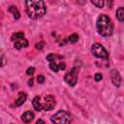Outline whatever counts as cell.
<instances>
[{"instance_id":"4fadbf2b","label":"cell","mask_w":124,"mask_h":124,"mask_svg":"<svg viewBox=\"0 0 124 124\" xmlns=\"http://www.w3.org/2000/svg\"><path fill=\"white\" fill-rule=\"evenodd\" d=\"M9 11L14 15V18H15V19H18V18L20 17V14H19L18 10L16 9V7H15V6H10V7H9Z\"/></svg>"},{"instance_id":"603a6c76","label":"cell","mask_w":124,"mask_h":124,"mask_svg":"<svg viewBox=\"0 0 124 124\" xmlns=\"http://www.w3.org/2000/svg\"><path fill=\"white\" fill-rule=\"evenodd\" d=\"M1 61H2L1 66L3 67V66L5 65V63H6V60H5V56H4V54H2V56H1Z\"/></svg>"},{"instance_id":"7a4b0ae2","label":"cell","mask_w":124,"mask_h":124,"mask_svg":"<svg viewBox=\"0 0 124 124\" xmlns=\"http://www.w3.org/2000/svg\"><path fill=\"white\" fill-rule=\"evenodd\" d=\"M96 27H97V31L101 36L104 37H108L112 34V30H113V25L112 22L110 20V18L107 16V15H100L97 18V22H96Z\"/></svg>"},{"instance_id":"d6986e66","label":"cell","mask_w":124,"mask_h":124,"mask_svg":"<svg viewBox=\"0 0 124 124\" xmlns=\"http://www.w3.org/2000/svg\"><path fill=\"white\" fill-rule=\"evenodd\" d=\"M102 78H103V76H102L101 74H99V73H97V74L94 76V79H95L96 81H100Z\"/></svg>"},{"instance_id":"ba28073f","label":"cell","mask_w":124,"mask_h":124,"mask_svg":"<svg viewBox=\"0 0 124 124\" xmlns=\"http://www.w3.org/2000/svg\"><path fill=\"white\" fill-rule=\"evenodd\" d=\"M110 77H111V81H112V83H113L116 87H119V86H120V83H121V77H120L119 73H118L116 70H112V71H111V74H110Z\"/></svg>"},{"instance_id":"5b68a950","label":"cell","mask_w":124,"mask_h":124,"mask_svg":"<svg viewBox=\"0 0 124 124\" xmlns=\"http://www.w3.org/2000/svg\"><path fill=\"white\" fill-rule=\"evenodd\" d=\"M65 81L70 85V86H75L77 81H78V71L76 68L71 69L70 71H68L64 77Z\"/></svg>"},{"instance_id":"d4e9b609","label":"cell","mask_w":124,"mask_h":124,"mask_svg":"<svg viewBox=\"0 0 124 124\" xmlns=\"http://www.w3.org/2000/svg\"><path fill=\"white\" fill-rule=\"evenodd\" d=\"M28 83H29V85H30V86L32 85V83H33V80H32V78H31V79L29 80V82H28Z\"/></svg>"},{"instance_id":"3957f363","label":"cell","mask_w":124,"mask_h":124,"mask_svg":"<svg viewBox=\"0 0 124 124\" xmlns=\"http://www.w3.org/2000/svg\"><path fill=\"white\" fill-rule=\"evenodd\" d=\"M50 120L53 123H70L72 121V117L67 111L59 110L53 116H51Z\"/></svg>"},{"instance_id":"30bf717a","label":"cell","mask_w":124,"mask_h":124,"mask_svg":"<svg viewBox=\"0 0 124 124\" xmlns=\"http://www.w3.org/2000/svg\"><path fill=\"white\" fill-rule=\"evenodd\" d=\"M33 118H34V113H33L32 111H30V110L25 111V112L21 115V120H22L23 122H25V123H30V122L33 120Z\"/></svg>"},{"instance_id":"7c38bea8","label":"cell","mask_w":124,"mask_h":124,"mask_svg":"<svg viewBox=\"0 0 124 124\" xmlns=\"http://www.w3.org/2000/svg\"><path fill=\"white\" fill-rule=\"evenodd\" d=\"M32 105H33V108H35V110H37V111H40L43 109V103H41L39 96L34 97V99L32 101Z\"/></svg>"},{"instance_id":"6da1fadb","label":"cell","mask_w":124,"mask_h":124,"mask_svg":"<svg viewBox=\"0 0 124 124\" xmlns=\"http://www.w3.org/2000/svg\"><path fill=\"white\" fill-rule=\"evenodd\" d=\"M25 9L28 16L32 19L43 17L46 12V8L43 0H26Z\"/></svg>"},{"instance_id":"7402d4cb","label":"cell","mask_w":124,"mask_h":124,"mask_svg":"<svg viewBox=\"0 0 124 124\" xmlns=\"http://www.w3.org/2000/svg\"><path fill=\"white\" fill-rule=\"evenodd\" d=\"M36 48L37 49H43V46H44V43H39V44H36Z\"/></svg>"},{"instance_id":"9a60e30c","label":"cell","mask_w":124,"mask_h":124,"mask_svg":"<svg viewBox=\"0 0 124 124\" xmlns=\"http://www.w3.org/2000/svg\"><path fill=\"white\" fill-rule=\"evenodd\" d=\"M23 37H24L23 32H16V33H15V34L12 35L11 40H12L13 42H15V41H16V40H18V39H21V38H23Z\"/></svg>"},{"instance_id":"e0dca14e","label":"cell","mask_w":124,"mask_h":124,"mask_svg":"<svg viewBox=\"0 0 124 124\" xmlns=\"http://www.w3.org/2000/svg\"><path fill=\"white\" fill-rule=\"evenodd\" d=\"M91 2L98 8H103L105 5V0H91Z\"/></svg>"},{"instance_id":"ffe728a7","label":"cell","mask_w":124,"mask_h":124,"mask_svg":"<svg viewBox=\"0 0 124 124\" xmlns=\"http://www.w3.org/2000/svg\"><path fill=\"white\" fill-rule=\"evenodd\" d=\"M37 81H38L39 83H43V82L45 81V77H44L43 75L38 76V78H37Z\"/></svg>"},{"instance_id":"5bb4252c","label":"cell","mask_w":124,"mask_h":124,"mask_svg":"<svg viewBox=\"0 0 124 124\" xmlns=\"http://www.w3.org/2000/svg\"><path fill=\"white\" fill-rule=\"evenodd\" d=\"M116 18L119 21H124V8L120 7L116 11Z\"/></svg>"},{"instance_id":"ac0fdd59","label":"cell","mask_w":124,"mask_h":124,"mask_svg":"<svg viewBox=\"0 0 124 124\" xmlns=\"http://www.w3.org/2000/svg\"><path fill=\"white\" fill-rule=\"evenodd\" d=\"M68 41H69L70 43H72V44H75V43H77V42L78 41V36L77 34H72V35L69 36Z\"/></svg>"},{"instance_id":"cb8c5ba5","label":"cell","mask_w":124,"mask_h":124,"mask_svg":"<svg viewBox=\"0 0 124 124\" xmlns=\"http://www.w3.org/2000/svg\"><path fill=\"white\" fill-rule=\"evenodd\" d=\"M111 3H112V0H108V8H111Z\"/></svg>"},{"instance_id":"52a82bcc","label":"cell","mask_w":124,"mask_h":124,"mask_svg":"<svg viewBox=\"0 0 124 124\" xmlns=\"http://www.w3.org/2000/svg\"><path fill=\"white\" fill-rule=\"evenodd\" d=\"M65 67H66V65L64 62H57L56 60L49 62V68L53 72H58L59 70H64Z\"/></svg>"},{"instance_id":"44dd1931","label":"cell","mask_w":124,"mask_h":124,"mask_svg":"<svg viewBox=\"0 0 124 124\" xmlns=\"http://www.w3.org/2000/svg\"><path fill=\"white\" fill-rule=\"evenodd\" d=\"M34 71H35V69H34V67H30V68H28L27 69V71H26V74L27 75H33V73H34Z\"/></svg>"},{"instance_id":"9c48e42d","label":"cell","mask_w":124,"mask_h":124,"mask_svg":"<svg viewBox=\"0 0 124 124\" xmlns=\"http://www.w3.org/2000/svg\"><path fill=\"white\" fill-rule=\"evenodd\" d=\"M14 46L16 49H20L22 47H26V46H28V41L26 39H24V37H23L21 39H18V40L15 41L14 42Z\"/></svg>"},{"instance_id":"277c9868","label":"cell","mask_w":124,"mask_h":124,"mask_svg":"<svg viewBox=\"0 0 124 124\" xmlns=\"http://www.w3.org/2000/svg\"><path fill=\"white\" fill-rule=\"evenodd\" d=\"M92 53L94 56H96L97 58H101V59H108V53L106 50V48L99 43H95L92 46Z\"/></svg>"},{"instance_id":"8992f818","label":"cell","mask_w":124,"mask_h":124,"mask_svg":"<svg viewBox=\"0 0 124 124\" xmlns=\"http://www.w3.org/2000/svg\"><path fill=\"white\" fill-rule=\"evenodd\" d=\"M55 98L52 95H46L45 97V102L43 103V109L45 110H51L55 107Z\"/></svg>"},{"instance_id":"8fae6325","label":"cell","mask_w":124,"mask_h":124,"mask_svg":"<svg viewBox=\"0 0 124 124\" xmlns=\"http://www.w3.org/2000/svg\"><path fill=\"white\" fill-rule=\"evenodd\" d=\"M26 99H27L26 93H25V92H19V93H18V97H17V99L16 100V107H19V106L23 105L24 102L26 101Z\"/></svg>"},{"instance_id":"484cf974","label":"cell","mask_w":124,"mask_h":124,"mask_svg":"<svg viewBox=\"0 0 124 124\" xmlns=\"http://www.w3.org/2000/svg\"><path fill=\"white\" fill-rule=\"evenodd\" d=\"M37 123H38V124H39V123H44V121H43V120H41V119H39V120L37 121Z\"/></svg>"},{"instance_id":"2e32d148","label":"cell","mask_w":124,"mask_h":124,"mask_svg":"<svg viewBox=\"0 0 124 124\" xmlns=\"http://www.w3.org/2000/svg\"><path fill=\"white\" fill-rule=\"evenodd\" d=\"M61 58V56H59V55H57V54H53V53H49L47 56H46V60L47 61H54V60H56V59H60Z\"/></svg>"}]
</instances>
